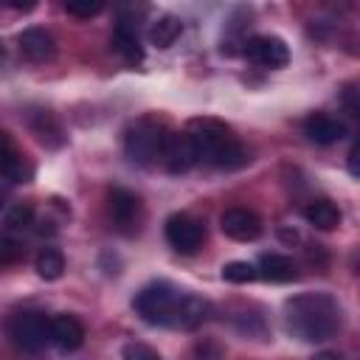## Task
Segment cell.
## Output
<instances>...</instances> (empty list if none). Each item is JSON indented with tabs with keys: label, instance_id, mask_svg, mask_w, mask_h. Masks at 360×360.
Segmentation results:
<instances>
[{
	"label": "cell",
	"instance_id": "obj_1",
	"mask_svg": "<svg viewBox=\"0 0 360 360\" xmlns=\"http://www.w3.org/2000/svg\"><path fill=\"white\" fill-rule=\"evenodd\" d=\"M287 329L301 340H329L340 329V307L329 292H304L287 301Z\"/></svg>",
	"mask_w": 360,
	"mask_h": 360
},
{
	"label": "cell",
	"instance_id": "obj_2",
	"mask_svg": "<svg viewBox=\"0 0 360 360\" xmlns=\"http://www.w3.org/2000/svg\"><path fill=\"white\" fill-rule=\"evenodd\" d=\"M186 135L197 146L200 160L211 163L214 169L233 172V169H242L250 160L248 149L236 141L231 127L217 121V118H205V115L202 118H191L188 127H186Z\"/></svg>",
	"mask_w": 360,
	"mask_h": 360
},
{
	"label": "cell",
	"instance_id": "obj_3",
	"mask_svg": "<svg viewBox=\"0 0 360 360\" xmlns=\"http://www.w3.org/2000/svg\"><path fill=\"white\" fill-rule=\"evenodd\" d=\"M166 138H169V129L163 121L146 115V118H138L129 129H127V138H124V149H127V158L138 166H152L155 160L163 158V146H166Z\"/></svg>",
	"mask_w": 360,
	"mask_h": 360
},
{
	"label": "cell",
	"instance_id": "obj_4",
	"mask_svg": "<svg viewBox=\"0 0 360 360\" xmlns=\"http://www.w3.org/2000/svg\"><path fill=\"white\" fill-rule=\"evenodd\" d=\"M183 298V290H177L169 281H152L146 284L138 295H135V312L146 321V323H158V326H174V315H177V304Z\"/></svg>",
	"mask_w": 360,
	"mask_h": 360
},
{
	"label": "cell",
	"instance_id": "obj_5",
	"mask_svg": "<svg viewBox=\"0 0 360 360\" xmlns=\"http://www.w3.org/2000/svg\"><path fill=\"white\" fill-rule=\"evenodd\" d=\"M166 242L177 250V253H197L205 242V225L200 219H194L191 214H172L166 219Z\"/></svg>",
	"mask_w": 360,
	"mask_h": 360
},
{
	"label": "cell",
	"instance_id": "obj_6",
	"mask_svg": "<svg viewBox=\"0 0 360 360\" xmlns=\"http://www.w3.org/2000/svg\"><path fill=\"white\" fill-rule=\"evenodd\" d=\"M110 214H112V222L121 233H138L141 222H143V202L135 191L129 188H110Z\"/></svg>",
	"mask_w": 360,
	"mask_h": 360
},
{
	"label": "cell",
	"instance_id": "obj_7",
	"mask_svg": "<svg viewBox=\"0 0 360 360\" xmlns=\"http://www.w3.org/2000/svg\"><path fill=\"white\" fill-rule=\"evenodd\" d=\"M11 338L25 352H39L51 340V318L42 312H20L11 321Z\"/></svg>",
	"mask_w": 360,
	"mask_h": 360
},
{
	"label": "cell",
	"instance_id": "obj_8",
	"mask_svg": "<svg viewBox=\"0 0 360 360\" xmlns=\"http://www.w3.org/2000/svg\"><path fill=\"white\" fill-rule=\"evenodd\" d=\"M245 56L259 68H284L290 62V48L281 37L259 34L245 42Z\"/></svg>",
	"mask_w": 360,
	"mask_h": 360
},
{
	"label": "cell",
	"instance_id": "obj_9",
	"mask_svg": "<svg viewBox=\"0 0 360 360\" xmlns=\"http://www.w3.org/2000/svg\"><path fill=\"white\" fill-rule=\"evenodd\" d=\"M160 160H163L166 172H172V174H186L188 169H194V166L200 163V155H197V146L191 143V138H188L186 132H169Z\"/></svg>",
	"mask_w": 360,
	"mask_h": 360
},
{
	"label": "cell",
	"instance_id": "obj_10",
	"mask_svg": "<svg viewBox=\"0 0 360 360\" xmlns=\"http://www.w3.org/2000/svg\"><path fill=\"white\" fill-rule=\"evenodd\" d=\"M219 228L228 239H236V242H253L259 233H262V219L256 211L250 208H228L222 211L219 217Z\"/></svg>",
	"mask_w": 360,
	"mask_h": 360
},
{
	"label": "cell",
	"instance_id": "obj_11",
	"mask_svg": "<svg viewBox=\"0 0 360 360\" xmlns=\"http://www.w3.org/2000/svg\"><path fill=\"white\" fill-rule=\"evenodd\" d=\"M17 45H20V53L28 59V62H48L53 59L56 53V39L51 31L45 28H25L20 37H17Z\"/></svg>",
	"mask_w": 360,
	"mask_h": 360
},
{
	"label": "cell",
	"instance_id": "obj_12",
	"mask_svg": "<svg viewBox=\"0 0 360 360\" xmlns=\"http://www.w3.org/2000/svg\"><path fill=\"white\" fill-rule=\"evenodd\" d=\"M31 174H34L31 163L14 149L11 138L0 129V177H6L11 183H28Z\"/></svg>",
	"mask_w": 360,
	"mask_h": 360
},
{
	"label": "cell",
	"instance_id": "obj_13",
	"mask_svg": "<svg viewBox=\"0 0 360 360\" xmlns=\"http://www.w3.org/2000/svg\"><path fill=\"white\" fill-rule=\"evenodd\" d=\"M304 135L312 141V143H321V146H329L335 141H340L346 135V124L326 115V112H315L304 121Z\"/></svg>",
	"mask_w": 360,
	"mask_h": 360
},
{
	"label": "cell",
	"instance_id": "obj_14",
	"mask_svg": "<svg viewBox=\"0 0 360 360\" xmlns=\"http://www.w3.org/2000/svg\"><path fill=\"white\" fill-rule=\"evenodd\" d=\"M28 127L37 135V141L42 146H48V149H56V146L65 143L62 124H59V118L51 110H34V112H28Z\"/></svg>",
	"mask_w": 360,
	"mask_h": 360
},
{
	"label": "cell",
	"instance_id": "obj_15",
	"mask_svg": "<svg viewBox=\"0 0 360 360\" xmlns=\"http://www.w3.org/2000/svg\"><path fill=\"white\" fill-rule=\"evenodd\" d=\"M51 343H56L62 352H76L84 343V326L73 315H56L51 318Z\"/></svg>",
	"mask_w": 360,
	"mask_h": 360
},
{
	"label": "cell",
	"instance_id": "obj_16",
	"mask_svg": "<svg viewBox=\"0 0 360 360\" xmlns=\"http://www.w3.org/2000/svg\"><path fill=\"white\" fill-rule=\"evenodd\" d=\"M208 315H211V304L205 298L191 295V292H183V298L177 304L174 326H180V329H197Z\"/></svg>",
	"mask_w": 360,
	"mask_h": 360
},
{
	"label": "cell",
	"instance_id": "obj_17",
	"mask_svg": "<svg viewBox=\"0 0 360 360\" xmlns=\"http://www.w3.org/2000/svg\"><path fill=\"white\" fill-rule=\"evenodd\" d=\"M256 273L267 281H276V284H284V281H292L298 273H295V262L284 253H264L256 264Z\"/></svg>",
	"mask_w": 360,
	"mask_h": 360
},
{
	"label": "cell",
	"instance_id": "obj_18",
	"mask_svg": "<svg viewBox=\"0 0 360 360\" xmlns=\"http://www.w3.org/2000/svg\"><path fill=\"white\" fill-rule=\"evenodd\" d=\"M304 219H307L312 228H318V231H332V228L340 225V208H338L332 200L321 197V200L307 202V208H304Z\"/></svg>",
	"mask_w": 360,
	"mask_h": 360
},
{
	"label": "cell",
	"instance_id": "obj_19",
	"mask_svg": "<svg viewBox=\"0 0 360 360\" xmlns=\"http://www.w3.org/2000/svg\"><path fill=\"white\" fill-rule=\"evenodd\" d=\"M112 48H115L127 62H141V59H143L141 37H138L135 25H129V22H118V25H115V31H112Z\"/></svg>",
	"mask_w": 360,
	"mask_h": 360
},
{
	"label": "cell",
	"instance_id": "obj_20",
	"mask_svg": "<svg viewBox=\"0 0 360 360\" xmlns=\"http://www.w3.org/2000/svg\"><path fill=\"white\" fill-rule=\"evenodd\" d=\"M180 34H183V22H180V17H174V14H163V17H158V20L149 25V42L158 45V48L174 45Z\"/></svg>",
	"mask_w": 360,
	"mask_h": 360
},
{
	"label": "cell",
	"instance_id": "obj_21",
	"mask_svg": "<svg viewBox=\"0 0 360 360\" xmlns=\"http://www.w3.org/2000/svg\"><path fill=\"white\" fill-rule=\"evenodd\" d=\"M37 273H39V278H45V281L62 278V273H65V256H62L56 248L39 250V256H37Z\"/></svg>",
	"mask_w": 360,
	"mask_h": 360
},
{
	"label": "cell",
	"instance_id": "obj_22",
	"mask_svg": "<svg viewBox=\"0 0 360 360\" xmlns=\"http://www.w3.org/2000/svg\"><path fill=\"white\" fill-rule=\"evenodd\" d=\"M222 278L228 284H250L253 278H259V273H256V264L250 262H228L222 264Z\"/></svg>",
	"mask_w": 360,
	"mask_h": 360
},
{
	"label": "cell",
	"instance_id": "obj_23",
	"mask_svg": "<svg viewBox=\"0 0 360 360\" xmlns=\"http://www.w3.org/2000/svg\"><path fill=\"white\" fill-rule=\"evenodd\" d=\"M65 11L68 14H73V17H82V20H90V17H96V14H101L104 11V3H98V0H70V3H65Z\"/></svg>",
	"mask_w": 360,
	"mask_h": 360
},
{
	"label": "cell",
	"instance_id": "obj_24",
	"mask_svg": "<svg viewBox=\"0 0 360 360\" xmlns=\"http://www.w3.org/2000/svg\"><path fill=\"white\" fill-rule=\"evenodd\" d=\"M31 219H34V208H31L28 202H14V205L8 208V214H6V222H8L11 228H28Z\"/></svg>",
	"mask_w": 360,
	"mask_h": 360
},
{
	"label": "cell",
	"instance_id": "obj_25",
	"mask_svg": "<svg viewBox=\"0 0 360 360\" xmlns=\"http://www.w3.org/2000/svg\"><path fill=\"white\" fill-rule=\"evenodd\" d=\"M121 360H163V357L146 343H127L121 349Z\"/></svg>",
	"mask_w": 360,
	"mask_h": 360
},
{
	"label": "cell",
	"instance_id": "obj_26",
	"mask_svg": "<svg viewBox=\"0 0 360 360\" xmlns=\"http://www.w3.org/2000/svg\"><path fill=\"white\" fill-rule=\"evenodd\" d=\"M20 256H22L20 242H14V239H8V236H0V264H11V262H17Z\"/></svg>",
	"mask_w": 360,
	"mask_h": 360
},
{
	"label": "cell",
	"instance_id": "obj_27",
	"mask_svg": "<svg viewBox=\"0 0 360 360\" xmlns=\"http://www.w3.org/2000/svg\"><path fill=\"white\" fill-rule=\"evenodd\" d=\"M194 352H197V357H200V360H217V357L222 354V349H219L217 343H211V340L197 343V349H194Z\"/></svg>",
	"mask_w": 360,
	"mask_h": 360
},
{
	"label": "cell",
	"instance_id": "obj_28",
	"mask_svg": "<svg viewBox=\"0 0 360 360\" xmlns=\"http://www.w3.org/2000/svg\"><path fill=\"white\" fill-rule=\"evenodd\" d=\"M349 172L357 177V146H352V152H349Z\"/></svg>",
	"mask_w": 360,
	"mask_h": 360
},
{
	"label": "cell",
	"instance_id": "obj_29",
	"mask_svg": "<svg viewBox=\"0 0 360 360\" xmlns=\"http://www.w3.org/2000/svg\"><path fill=\"white\" fill-rule=\"evenodd\" d=\"M309 360H340V354H335V352H318Z\"/></svg>",
	"mask_w": 360,
	"mask_h": 360
},
{
	"label": "cell",
	"instance_id": "obj_30",
	"mask_svg": "<svg viewBox=\"0 0 360 360\" xmlns=\"http://www.w3.org/2000/svg\"><path fill=\"white\" fill-rule=\"evenodd\" d=\"M3 200H6V188L0 186V208H3Z\"/></svg>",
	"mask_w": 360,
	"mask_h": 360
}]
</instances>
